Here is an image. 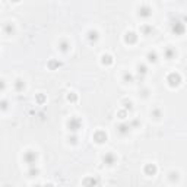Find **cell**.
I'll return each mask as SVG.
<instances>
[{"mask_svg": "<svg viewBox=\"0 0 187 187\" xmlns=\"http://www.w3.org/2000/svg\"><path fill=\"white\" fill-rule=\"evenodd\" d=\"M167 82H168V85L171 88H177V86H180L181 84V76H180V73H177V72H171L167 75Z\"/></svg>", "mask_w": 187, "mask_h": 187, "instance_id": "6da1fadb", "label": "cell"}, {"mask_svg": "<svg viewBox=\"0 0 187 187\" xmlns=\"http://www.w3.org/2000/svg\"><path fill=\"white\" fill-rule=\"evenodd\" d=\"M171 31L175 35H183L186 32V25L181 21H172L171 22Z\"/></svg>", "mask_w": 187, "mask_h": 187, "instance_id": "7a4b0ae2", "label": "cell"}, {"mask_svg": "<svg viewBox=\"0 0 187 187\" xmlns=\"http://www.w3.org/2000/svg\"><path fill=\"white\" fill-rule=\"evenodd\" d=\"M67 129L70 132H78L79 129H82V121L81 119H78V117H70L67 121Z\"/></svg>", "mask_w": 187, "mask_h": 187, "instance_id": "3957f363", "label": "cell"}, {"mask_svg": "<svg viewBox=\"0 0 187 187\" xmlns=\"http://www.w3.org/2000/svg\"><path fill=\"white\" fill-rule=\"evenodd\" d=\"M137 15L140 18H143V19H148V18L152 16V7L149 4H142L137 9Z\"/></svg>", "mask_w": 187, "mask_h": 187, "instance_id": "277c9868", "label": "cell"}, {"mask_svg": "<svg viewBox=\"0 0 187 187\" xmlns=\"http://www.w3.org/2000/svg\"><path fill=\"white\" fill-rule=\"evenodd\" d=\"M37 152H34V151H26V152L23 153V161L29 165V167H34L35 162H37Z\"/></svg>", "mask_w": 187, "mask_h": 187, "instance_id": "5b68a950", "label": "cell"}, {"mask_svg": "<svg viewBox=\"0 0 187 187\" xmlns=\"http://www.w3.org/2000/svg\"><path fill=\"white\" fill-rule=\"evenodd\" d=\"M94 142H97L98 145H101V143H105L107 142V133L104 132V130H97L95 133H94Z\"/></svg>", "mask_w": 187, "mask_h": 187, "instance_id": "8992f818", "label": "cell"}, {"mask_svg": "<svg viewBox=\"0 0 187 187\" xmlns=\"http://www.w3.org/2000/svg\"><path fill=\"white\" fill-rule=\"evenodd\" d=\"M124 43H126V44H129V45L136 44V43H137L136 32H133V31H127V32L124 34Z\"/></svg>", "mask_w": 187, "mask_h": 187, "instance_id": "52a82bcc", "label": "cell"}, {"mask_svg": "<svg viewBox=\"0 0 187 187\" xmlns=\"http://www.w3.org/2000/svg\"><path fill=\"white\" fill-rule=\"evenodd\" d=\"M116 161H117V158H116V155H114L113 152H107L104 156H102V162H104L105 165H108V167L114 165Z\"/></svg>", "mask_w": 187, "mask_h": 187, "instance_id": "ba28073f", "label": "cell"}, {"mask_svg": "<svg viewBox=\"0 0 187 187\" xmlns=\"http://www.w3.org/2000/svg\"><path fill=\"white\" fill-rule=\"evenodd\" d=\"M143 171H145V174H146V175H156L158 168H156V165H155V164H146V165H145V168H143Z\"/></svg>", "mask_w": 187, "mask_h": 187, "instance_id": "9c48e42d", "label": "cell"}, {"mask_svg": "<svg viewBox=\"0 0 187 187\" xmlns=\"http://www.w3.org/2000/svg\"><path fill=\"white\" fill-rule=\"evenodd\" d=\"M101 63L104 65V66H111V65L114 63V59H113L111 54H102L101 56Z\"/></svg>", "mask_w": 187, "mask_h": 187, "instance_id": "30bf717a", "label": "cell"}, {"mask_svg": "<svg viewBox=\"0 0 187 187\" xmlns=\"http://www.w3.org/2000/svg\"><path fill=\"white\" fill-rule=\"evenodd\" d=\"M130 129H132L130 124H120L119 127H117V132H119L121 136H126V135H129Z\"/></svg>", "mask_w": 187, "mask_h": 187, "instance_id": "8fae6325", "label": "cell"}, {"mask_svg": "<svg viewBox=\"0 0 187 187\" xmlns=\"http://www.w3.org/2000/svg\"><path fill=\"white\" fill-rule=\"evenodd\" d=\"M164 56H165V59L167 60H172V59H175V56H177V53L174 48H171V47H167L165 51H164Z\"/></svg>", "mask_w": 187, "mask_h": 187, "instance_id": "7c38bea8", "label": "cell"}, {"mask_svg": "<svg viewBox=\"0 0 187 187\" xmlns=\"http://www.w3.org/2000/svg\"><path fill=\"white\" fill-rule=\"evenodd\" d=\"M98 38H100L98 31H95V29H91V31H88V40H89L91 43H97V41H98Z\"/></svg>", "mask_w": 187, "mask_h": 187, "instance_id": "4fadbf2b", "label": "cell"}, {"mask_svg": "<svg viewBox=\"0 0 187 187\" xmlns=\"http://www.w3.org/2000/svg\"><path fill=\"white\" fill-rule=\"evenodd\" d=\"M59 50L63 51V53H67L70 50V44H69V41L66 40H62L60 43H59Z\"/></svg>", "mask_w": 187, "mask_h": 187, "instance_id": "5bb4252c", "label": "cell"}, {"mask_svg": "<svg viewBox=\"0 0 187 187\" xmlns=\"http://www.w3.org/2000/svg\"><path fill=\"white\" fill-rule=\"evenodd\" d=\"M47 66H48L50 70H56V69H59L60 66H62V63H60L59 60H56V59H51V60H48Z\"/></svg>", "mask_w": 187, "mask_h": 187, "instance_id": "9a60e30c", "label": "cell"}, {"mask_svg": "<svg viewBox=\"0 0 187 187\" xmlns=\"http://www.w3.org/2000/svg\"><path fill=\"white\" fill-rule=\"evenodd\" d=\"M146 59H148L149 63H156V62H158V56H156L155 51H149V53L146 54Z\"/></svg>", "mask_w": 187, "mask_h": 187, "instance_id": "2e32d148", "label": "cell"}, {"mask_svg": "<svg viewBox=\"0 0 187 187\" xmlns=\"http://www.w3.org/2000/svg\"><path fill=\"white\" fill-rule=\"evenodd\" d=\"M15 89H16L18 92H22L25 89V82L22 79H16L15 81Z\"/></svg>", "mask_w": 187, "mask_h": 187, "instance_id": "e0dca14e", "label": "cell"}, {"mask_svg": "<svg viewBox=\"0 0 187 187\" xmlns=\"http://www.w3.org/2000/svg\"><path fill=\"white\" fill-rule=\"evenodd\" d=\"M84 184H85V186H95V184H100V180L92 178V177H88V178L84 180Z\"/></svg>", "mask_w": 187, "mask_h": 187, "instance_id": "ac0fdd59", "label": "cell"}, {"mask_svg": "<svg viewBox=\"0 0 187 187\" xmlns=\"http://www.w3.org/2000/svg\"><path fill=\"white\" fill-rule=\"evenodd\" d=\"M140 32L143 35H149L152 32V26H151V25H142V26H140Z\"/></svg>", "mask_w": 187, "mask_h": 187, "instance_id": "d6986e66", "label": "cell"}, {"mask_svg": "<svg viewBox=\"0 0 187 187\" xmlns=\"http://www.w3.org/2000/svg\"><path fill=\"white\" fill-rule=\"evenodd\" d=\"M3 31H4L6 34L12 35L13 32H15V28H13V25H12V23H6V25L3 26Z\"/></svg>", "mask_w": 187, "mask_h": 187, "instance_id": "ffe728a7", "label": "cell"}, {"mask_svg": "<svg viewBox=\"0 0 187 187\" xmlns=\"http://www.w3.org/2000/svg\"><path fill=\"white\" fill-rule=\"evenodd\" d=\"M35 102L40 104V105H43V104L45 102V95H44V94H37V95H35Z\"/></svg>", "mask_w": 187, "mask_h": 187, "instance_id": "44dd1931", "label": "cell"}, {"mask_svg": "<svg viewBox=\"0 0 187 187\" xmlns=\"http://www.w3.org/2000/svg\"><path fill=\"white\" fill-rule=\"evenodd\" d=\"M123 107L127 110V111H132L133 110V102L130 100H123Z\"/></svg>", "mask_w": 187, "mask_h": 187, "instance_id": "7402d4cb", "label": "cell"}, {"mask_svg": "<svg viewBox=\"0 0 187 187\" xmlns=\"http://www.w3.org/2000/svg\"><path fill=\"white\" fill-rule=\"evenodd\" d=\"M168 180H170L171 183H175L178 180V172L177 171H171L170 174H168Z\"/></svg>", "mask_w": 187, "mask_h": 187, "instance_id": "603a6c76", "label": "cell"}, {"mask_svg": "<svg viewBox=\"0 0 187 187\" xmlns=\"http://www.w3.org/2000/svg\"><path fill=\"white\" fill-rule=\"evenodd\" d=\"M137 73H139V76H140V75H142V76L146 75V73H148V67H146L145 65H137Z\"/></svg>", "mask_w": 187, "mask_h": 187, "instance_id": "cb8c5ba5", "label": "cell"}, {"mask_svg": "<svg viewBox=\"0 0 187 187\" xmlns=\"http://www.w3.org/2000/svg\"><path fill=\"white\" fill-rule=\"evenodd\" d=\"M151 114H152V117L155 120H159L161 117H162V113H161V110H159V108H153Z\"/></svg>", "mask_w": 187, "mask_h": 187, "instance_id": "d4e9b609", "label": "cell"}, {"mask_svg": "<svg viewBox=\"0 0 187 187\" xmlns=\"http://www.w3.org/2000/svg\"><path fill=\"white\" fill-rule=\"evenodd\" d=\"M67 101L69 102H76L78 101V94H76V92H69L67 94Z\"/></svg>", "mask_w": 187, "mask_h": 187, "instance_id": "484cf974", "label": "cell"}, {"mask_svg": "<svg viewBox=\"0 0 187 187\" xmlns=\"http://www.w3.org/2000/svg\"><path fill=\"white\" fill-rule=\"evenodd\" d=\"M127 116H129V113H127V110H126V108H124V110H120L119 113H117V117H119L120 120L127 119Z\"/></svg>", "mask_w": 187, "mask_h": 187, "instance_id": "4316f807", "label": "cell"}, {"mask_svg": "<svg viewBox=\"0 0 187 187\" xmlns=\"http://www.w3.org/2000/svg\"><path fill=\"white\" fill-rule=\"evenodd\" d=\"M123 81L127 82V84H129V82H133V75H132V73H124V75H123Z\"/></svg>", "mask_w": 187, "mask_h": 187, "instance_id": "83f0119b", "label": "cell"}, {"mask_svg": "<svg viewBox=\"0 0 187 187\" xmlns=\"http://www.w3.org/2000/svg\"><path fill=\"white\" fill-rule=\"evenodd\" d=\"M28 175H31V177H35V175H38V168H34V167H31L29 171H28Z\"/></svg>", "mask_w": 187, "mask_h": 187, "instance_id": "f1b7e54d", "label": "cell"}, {"mask_svg": "<svg viewBox=\"0 0 187 187\" xmlns=\"http://www.w3.org/2000/svg\"><path fill=\"white\" fill-rule=\"evenodd\" d=\"M69 140H70V142H72L73 145H76V143H78V137H76V136H72V137H69Z\"/></svg>", "mask_w": 187, "mask_h": 187, "instance_id": "f546056e", "label": "cell"}, {"mask_svg": "<svg viewBox=\"0 0 187 187\" xmlns=\"http://www.w3.org/2000/svg\"><path fill=\"white\" fill-rule=\"evenodd\" d=\"M6 108H7V101L3 100V101H1V110H6Z\"/></svg>", "mask_w": 187, "mask_h": 187, "instance_id": "4dcf8cb0", "label": "cell"}, {"mask_svg": "<svg viewBox=\"0 0 187 187\" xmlns=\"http://www.w3.org/2000/svg\"><path fill=\"white\" fill-rule=\"evenodd\" d=\"M148 92H149V91H148V89H142V97H145V98H146V97H148V95H149V94H148Z\"/></svg>", "mask_w": 187, "mask_h": 187, "instance_id": "1f68e13d", "label": "cell"}, {"mask_svg": "<svg viewBox=\"0 0 187 187\" xmlns=\"http://www.w3.org/2000/svg\"><path fill=\"white\" fill-rule=\"evenodd\" d=\"M130 126H132V127H133V126H139V121H137V120H133V121L130 123Z\"/></svg>", "mask_w": 187, "mask_h": 187, "instance_id": "d6a6232c", "label": "cell"}, {"mask_svg": "<svg viewBox=\"0 0 187 187\" xmlns=\"http://www.w3.org/2000/svg\"><path fill=\"white\" fill-rule=\"evenodd\" d=\"M10 1H13V3H18V1H21V0H10Z\"/></svg>", "mask_w": 187, "mask_h": 187, "instance_id": "836d02e7", "label": "cell"}]
</instances>
